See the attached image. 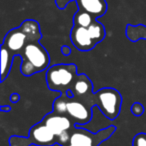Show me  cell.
Here are the masks:
<instances>
[{
  "instance_id": "6da1fadb",
  "label": "cell",
  "mask_w": 146,
  "mask_h": 146,
  "mask_svg": "<svg viewBox=\"0 0 146 146\" xmlns=\"http://www.w3.org/2000/svg\"><path fill=\"white\" fill-rule=\"evenodd\" d=\"M20 56L22 58L20 70L24 76H31L37 72L44 71L50 63L48 52L39 41L27 43Z\"/></svg>"
},
{
  "instance_id": "7a4b0ae2",
  "label": "cell",
  "mask_w": 146,
  "mask_h": 146,
  "mask_svg": "<svg viewBox=\"0 0 146 146\" xmlns=\"http://www.w3.org/2000/svg\"><path fill=\"white\" fill-rule=\"evenodd\" d=\"M77 76V67L75 64L53 65L46 72V83L52 91L67 93Z\"/></svg>"
},
{
  "instance_id": "3957f363",
  "label": "cell",
  "mask_w": 146,
  "mask_h": 146,
  "mask_svg": "<svg viewBox=\"0 0 146 146\" xmlns=\"http://www.w3.org/2000/svg\"><path fill=\"white\" fill-rule=\"evenodd\" d=\"M94 102L101 112L108 118L114 120L119 115L121 109L122 97L114 88H102L93 96Z\"/></svg>"
},
{
  "instance_id": "277c9868",
  "label": "cell",
  "mask_w": 146,
  "mask_h": 146,
  "mask_svg": "<svg viewBox=\"0 0 146 146\" xmlns=\"http://www.w3.org/2000/svg\"><path fill=\"white\" fill-rule=\"evenodd\" d=\"M115 131L114 126H109L105 129L100 130L98 133H91L88 130L83 129L80 126L72 128L70 141L67 146H98L105 141Z\"/></svg>"
},
{
  "instance_id": "5b68a950",
  "label": "cell",
  "mask_w": 146,
  "mask_h": 146,
  "mask_svg": "<svg viewBox=\"0 0 146 146\" xmlns=\"http://www.w3.org/2000/svg\"><path fill=\"white\" fill-rule=\"evenodd\" d=\"M67 116L74 121V125L80 126L86 124L92 118V110L80 99L70 98L67 104Z\"/></svg>"
},
{
  "instance_id": "8992f818",
  "label": "cell",
  "mask_w": 146,
  "mask_h": 146,
  "mask_svg": "<svg viewBox=\"0 0 146 146\" xmlns=\"http://www.w3.org/2000/svg\"><path fill=\"white\" fill-rule=\"evenodd\" d=\"M26 141L32 142V144L39 146H52L58 143L57 136L45 125L43 121L31 128Z\"/></svg>"
},
{
  "instance_id": "52a82bcc",
  "label": "cell",
  "mask_w": 146,
  "mask_h": 146,
  "mask_svg": "<svg viewBox=\"0 0 146 146\" xmlns=\"http://www.w3.org/2000/svg\"><path fill=\"white\" fill-rule=\"evenodd\" d=\"M27 43H29L28 38L20 27H18L10 30L5 35L1 45L6 47L13 55H20Z\"/></svg>"
},
{
  "instance_id": "ba28073f",
  "label": "cell",
  "mask_w": 146,
  "mask_h": 146,
  "mask_svg": "<svg viewBox=\"0 0 146 146\" xmlns=\"http://www.w3.org/2000/svg\"><path fill=\"white\" fill-rule=\"evenodd\" d=\"M45 125L53 132L56 136H59L65 131H70L74 127V121H71L70 117L67 115H60V114L51 113L47 114L42 120Z\"/></svg>"
},
{
  "instance_id": "9c48e42d",
  "label": "cell",
  "mask_w": 146,
  "mask_h": 146,
  "mask_svg": "<svg viewBox=\"0 0 146 146\" xmlns=\"http://www.w3.org/2000/svg\"><path fill=\"white\" fill-rule=\"evenodd\" d=\"M70 39L73 45L82 52L92 50L97 45L91 38L89 32H88V29L86 27L73 25L70 32Z\"/></svg>"
},
{
  "instance_id": "30bf717a",
  "label": "cell",
  "mask_w": 146,
  "mask_h": 146,
  "mask_svg": "<svg viewBox=\"0 0 146 146\" xmlns=\"http://www.w3.org/2000/svg\"><path fill=\"white\" fill-rule=\"evenodd\" d=\"M79 9L91 14L95 19L107 12V3L105 0H77Z\"/></svg>"
},
{
  "instance_id": "8fae6325",
  "label": "cell",
  "mask_w": 146,
  "mask_h": 146,
  "mask_svg": "<svg viewBox=\"0 0 146 146\" xmlns=\"http://www.w3.org/2000/svg\"><path fill=\"white\" fill-rule=\"evenodd\" d=\"M70 90L74 97H82L86 95L90 96L92 94V83L89 78L82 73L76 77Z\"/></svg>"
},
{
  "instance_id": "7c38bea8",
  "label": "cell",
  "mask_w": 146,
  "mask_h": 146,
  "mask_svg": "<svg viewBox=\"0 0 146 146\" xmlns=\"http://www.w3.org/2000/svg\"><path fill=\"white\" fill-rule=\"evenodd\" d=\"M20 28L27 36L29 42L39 41L41 39V37H42L40 31V26H39L38 22L35 20H31V19L25 20L20 25Z\"/></svg>"
},
{
  "instance_id": "4fadbf2b",
  "label": "cell",
  "mask_w": 146,
  "mask_h": 146,
  "mask_svg": "<svg viewBox=\"0 0 146 146\" xmlns=\"http://www.w3.org/2000/svg\"><path fill=\"white\" fill-rule=\"evenodd\" d=\"M14 55L11 54V52L6 47L1 45V81H4L5 78L8 76L10 72L12 61Z\"/></svg>"
},
{
  "instance_id": "5bb4252c",
  "label": "cell",
  "mask_w": 146,
  "mask_h": 146,
  "mask_svg": "<svg viewBox=\"0 0 146 146\" xmlns=\"http://www.w3.org/2000/svg\"><path fill=\"white\" fill-rule=\"evenodd\" d=\"M87 29H88V32H89L90 36H91V38L93 39L96 44L100 43L105 38V35H106L105 27H104V25L102 24L101 22H99L97 19H95V20L87 27Z\"/></svg>"
},
{
  "instance_id": "9a60e30c",
  "label": "cell",
  "mask_w": 146,
  "mask_h": 146,
  "mask_svg": "<svg viewBox=\"0 0 146 146\" xmlns=\"http://www.w3.org/2000/svg\"><path fill=\"white\" fill-rule=\"evenodd\" d=\"M126 36L132 42L140 39H146V26L139 25H127L126 26Z\"/></svg>"
},
{
  "instance_id": "2e32d148",
  "label": "cell",
  "mask_w": 146,
  "mask_h": 146,
  "mask_svg": "<svg viewBox=\"0 0 146 146\" xmlns=\"http://www.w3.org/2000/svg\"><path fill=\"white\" fill-rule=\"evenodd\" d=\"M95 20L93 16L91 14H89L88 12L84 10H79L75 13L74 18H73V23L74 26H81V27H86L87 28L93 21Z\"/></svg>"
},
{
  "instance_id": "e0dca14e",
  "label": "cell",
  "mask_w": 146,
  "mask_h": 146,
  "mask_svg": "<svg viewBox=\"0 0 146 146\" xmlns=\"http://www.w3.org/2000/svg\"><path fill=\"white\" fill-rule=\"evenodd\" d=\"M70 99L67 93H61L57 99L53 102V112L60 115H67V104Z\"/></svg>"
},
{
  "instance_id": "ac0fdd59",
  "label": "cell",
  "mask_w": 146,
  "mask_h": 146,
  "mask_svg": "<svg viewBox=\"0 0 146 146\" xmlns=\"http://www.w3.org/2000/svg\"><path fill=\"white\" fill-rule=\"evenodd\" d=\"M132 146H146V133H138L134 136Z\"/></svg>"
},
{
  "instance_id": "d6986e66",
  "label": "cell",
  "mask_w": 146,
  "mask_h": 146,
  "mask_svg": "<svg viewBox=\"0 0 146 146\" xmlns=\"http://www.w3.org/2000/svg\"><path fill=\"white\" fill-rule=\"evenodd\" d=\"M70 136L71 133H69V131H65L63 133H61L59 136H57V139H58V143L61 144L62 146H67L70 141Z\"/></svg>"
},
{
  "instance_id": "ffe728a7",
  "label": "cell",
  "mask_w": 146,
  "mask_h": 146,
  "mask_svg": "<svg viewBox=\"0 0 146 146\" xmlns=\"http://www.w3.org/2000/svg\"><path fill=\"white\" fill-rule=\"evenodd\" d=\"M131 112L134 116H141L144 113V107L141 103L136 102L132 105L131 107Z\"/></svg>"
},
{
  "instance_id": "44dd1931",
  "label": "cell",
  "mask_w": 146,
  "mask_h": 146,
  "mask_svg": "<svg viewBox=\"0 0 146 146\" xmlns=\"http://www.w3.org/2000/svg\"><path fill=\"white\" fill-rule=\"evenodd\" d=\"M61 52H62V54H64V55H69L71 53V49L69 48L68 46L64 45V46L61 47Z\"/></svg>"
},
{
  "instance_id": "7402d4cb",
  "label": "cell",
  "mask_w": 146,
  "mask_h": 146,
  "mask_svg": "<svg viewBox=\"0 0 146 146\" xmlns=\"http://www.w3.org/2000/svg\"><path fill=\"white\" fill-rule=\"evenodd\" d=\"M56 1V4H57V6H60L61 5V1H63V3H62V8H65V6L67 5V3L70 1V0H55Z\"/></svg>"
}]
</instances>
